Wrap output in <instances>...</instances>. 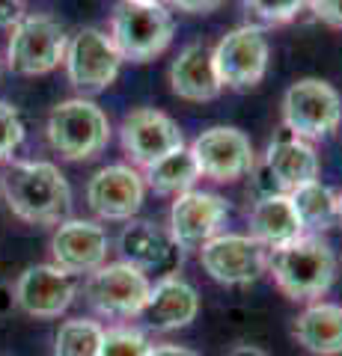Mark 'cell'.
Wrapping results in <instances>:
<instances>
[{
  "label": "cell",
  "instance_id": "44dd1931",
  "mask_svg": "<svg viewBox=\"0 0 342 356\" xmlns=\"http://www.w3.org/2000/svg\"><path fill=\"white\" fill-rule=\"evenodd\" d=\"M301 235H306V232L301 226V217H297L289 193L262 196L250 208V238L259 241L265 250H280Z\"/></svg>",
  "mask_w": 342,
  "mask_h": 356
},
{
  "label": "cell",
  "instance_id": "1f68e13d",
  "mask_svg": "<svg viewBox=\"0 0 342 356\" xmlns=\"http://www.w3.org/2000/svg\"><path fill=\"white\" fill-rule=\"evenodd\" d=\"M149 356H203V353L182 348V344H158V348H149Z\"/></svg>",
  "mask_w": 342,
  "mask_h": 356
},
{
  "label": "cell",
  "instance_id": "d4e9b609",
  "mask_svg": "<svg viewBox=\"0 0 342 356\" xmlns=\"http://www.w3.org/2000/svg\"><path fill=\"white\" fill-rule=\"evenodd\" d=\"M104 327L90 318H72L65 321L57 332L54 356H98Z\"/></svg>",
  "mask_w": 342,
  "mask_h": 356
},
{
  "label": "cell",
  "instance_id": "8992f818",
  "mask_svg": "<svg viewBox=\"0 0 342 356\" xmlns=\"http://www.w3.org/2000/svg\"><path fill=\"white\" fill-rule=\"evenodd\" d=\"M69 36L60 21L51 15H27L13 27V36L6 44V63L15 74H48L65 57Z\"/></svg>",
  "mask_w": 342,
  "mask_h": 356
},
{
  "label": "cell",
  "instance_id": "f1b7e54d",
  "mask_svg": "<svg viewBox=\"0 0 342 356\" xmlns=\"http://www.w3.org/2000/svg\"><path fill=\"white\" fill-rule=\"evenodd\" d=\"M318 21L342 30V0H306Z\"/></svg>",
  "mask_w": 342,
  "mask_h": 356
},
{
  "label": "cell",
  "instance_id": "ffe728a7",
  "mask_svg": "<svg viewBox=\"0 0 342 356\" xmlns=\"http://www.w3.org/2000/svg\"><path fill=\"white\" fill-rule=\"evenodd\" d=\"M170 86L185 102H212L220 95V81L215 74L212 48L203 42H194L179 51V57L170 65Z\"/></svg>",
  "mask_w": 342,
  "mask_h": 356
},
{
  "label": "cell",
  "instance_id": "4dcf8cb0",
  "mask_svg": "<svg viewBox=\"0 0 342 356\" xmlns=\"http://www.w3.org/2000/svg\"><path fill=\"white\" fill-rule=\"evenodd\" d=\"M24 13L21 9V0H0V27H15Z\"/></svg>",
  "mask_w": 342,
  "mask_h": 356
},
{
  "label": "cell",
  "instance_id": "52a82bcc",
  "mask_svg": "<svg viewBox=\"0 0 342 356\" xmlns=\"http://www.w3.org/2000/svg\"><path fill=\"white\" fill-rule=\"evenodd\" d=\"M63 63L72 86L90 95L104 92L123 69V57H119L114 39L98 27H84L81 33H75L65 44Z\"/></svg>",
  "mask_w": 342,
  "mask_h": 356
},
{
  "label": "cell",
  "instance_id": "7c38bea8",
  "mask_svg": "<svg viewBox=\"0 0 342 356\" xmlns=\"http://www.w3.org/2000/svg\"><path fill=\"white\" fill-rule=\"evenodd\" d=\"M15 306L30 318H60L78 294V276L57 264H33L15 282Z\"/></svg>",
  "mask_w": 342,
  "mask_h": 356
},
{
  "label": "cell",
  "instance_id": "836d02e7",
  "mask_svg": "<svg viewBox=\"0 0 342 356\" xmlns=\"http://www.w3.org/2000/svg\"><path fill=\"white\" fill-rule=\"evenodd\" d=\"M15 306V294H13V288H6V285H0V318L6 315L9 309Z\"/></svg>",
  "mask_w": 342,
  "mask_h": 356
},
{
  "label": "cell",
  "instance_id": "e0dca14e",
  "mask_svg": "<svg viewBox=\"0 0 342 356\" xmlns=\"http://www.w3.org/2000/svg\"><path fill=\"white\" fill-rule=\"evenodd\" d=\"M110 238L93 220H63L51 238L54 264L65 273H93L107 261Z\"/></svg>",
  "mask_w": 342,
  "mask_h": 356
},
{
  "label": "cell",
  "instance_id": "d6a6232c",
  "mask_svg": "<svg viewBox=\"0 0 342 356\" xmlns=\"http://www.w3.org/2000/svg\"><path fill=\"white\" fill-rule=\"evenodd\" d=\"M226 356H268V350L256 348V344H238V348H233Z\"/></svg>",
  "mask_w": 342,
  "mask_h": 356
},
{
  "label": "cell",
  "instance_id": "9c48e42d",
  "mask_svg": "<svg viewBox=\"0 0 342 356\" xmlns=\"http://www.w3.org/2000/svg\"><path fill=\"white\" fill-rule=\"evenodd\" d=\"M191 154L196 161V170L200 175L212 178V181H238L241 175H247L256 163V154H253V143L244 131H238L233 125H215L203 131L200 137L194 140Z\"/></svg>",
  "mask_w": 342,
  "mask_h": 356
},
{
  "label": "cell",
  "instance_id": "7a4b0ae2",
  "mask_svg": "<svg viewBox=\"0 0 342 356\" xmlns=\"http://www.w3.org/2000/svg\"><path fill=\"white\" fill-rule=\"evenodd\" d=\"M268 270L289 300H316L334 285L336 255L318 235H301L280 250H271Z\"/></svg>",
  "mask_w": 342,
  "mask_h": 356
},
{
  "label": "cell",
  "instance_id": "277c9868",
  "mask_svg": "<svg viewBox=\"0 0 342 356\" xmlns=\"http://www.w3.org/2000/svg\"><path fill=\"white\" fill-rule=\"evenodd\" d=\"M110 39L123 60L149 63L173 42V15L164 3H119L110 24Z\"/></svg>",
  "mask_w": 342,
  "mask_h": 356
},
{
  "label": "cell",
  "instance_id": "ba28073f",
  "mask_svg": "<svg viewBox=\"0 0 342 356\" xmlns=\"http://www.w3.org/2000/svg\"><path fill=\"white\" fill-rule=\"evenodd\" d=\"M268 39L253 24L229 30L212 51L215 74L220 81V89H250L256 86L265 72H268Z\"/></svg>",
  "mask_w": 342,
  "mask_h": 356
},
{
  "label": "cell",
  "instance_id": "3957f363",
  "mask_svg": "<svg viewBox=\"0 0 342 356\" xmlns=\"http://www.w3.org/2000/svg\"><path fill=\"white\" fill-rule=\"evenodd\" d=\"M48 143L65 161H90L110 140V122L104 110L90 98L60 102L48 116Z\"/></svg>",
  "mask_w": 342,
  "mask_h": 356
},
{
  "label": "cell",
  "instance_id": "5bb4252c",
  "mask_svg": "<svg viewBox=\"0 0 342 356\" xmlns=\"http://www.w3.org/2000/svg\"><path fill=\"white\" fill-rule=\"evenodd\" d=\"M229 214L226 202L217 193L208 191H185L176 196L170 208V235L179 243V250H200L215 235Z\"/></svg>",
  "mask_w": 342,
  "mask_h": 356
},
{
  "label": "cell",
  "instance_id": "d590c367",
  "mask_svg": "<svg viewBox=\"0 0 342 356\" xmlns=\"http://www.w3.org/2000/svg\"><path fill=\"white\" fill-rule=\"evenodd\" d=\"M336 202H339V220H342V193L336 196Z\"/></svg>",
  "mask_w": 342,
  "mask_h": 356
},
{
  "label": "cell",
  "instance_id": "d6986e66",
  "mask_svg": "<svg viewBox=\"0 0 342 356\" xmlns=\"http://www.w3.org/2000/svg\"><path fill=\"white\" fill-rule=\"evenodd\" d=\"M265 166L274 175V181L283 193H292L295 187L318 178V154L306 140L295 137L292 131H286L265 152Z\"/></svg>",
  "mask_w": 342,
  "mask_h": 356
},
{
  "label": "cell",
  "instance_id": "7402d4cb",
  "mask_svg": "<svg viewBox=\"0 0 342 356\" xmlns=\"http://www.w3.org/2000/svg\"><path fill=\"white\" fill-rule=\"evenodd\" d=\"M292 336L304 350L316 356L342 353V306L339 303H310L295 321Z\"/></svg>",
  "mask_w": 342,
  "mask_h": 356
},
{
  "label": "cell",
  "instance_id": "8fae6325",
  "mask_svg": "<svg viewBox=\"0 0 342 356\" xmlns=\"http://www.w3.org/2000/svg\"><path fill=\"white\" fill-rule=\"evenodd\" d=\"M149 280L137 267L125 261L102 264L86 280V300L107 318H134L140 315L143 303L149 297Z\"/></svg>",
  "mask_w": 342,
  "mask_h": 356
},
{
  "label": "cell",
  "instance_id": "603a6c76",
  "mask_svg": "<svg viewBox=\"0 0 342 356\" xmlns=\"http://www.w3.org/2000/svg\"><path fill=\"white\" fill-rule=\"evenodd\" d=\"M292 205L297 211V217H301V226L304 232L313 229V232H327L334 229L339 222V202H336V193L330 191L327 184H322L316 178V181H306L301 187H295L289 193Z\"/></svg>",
  "mask_w": 342,
  "mask_h": 356
},
{
  "label": "cell",
  "instance_id": "484cf974",
  "mask_svg": "<svg viewBox=\"0 0 342 356\" xmlns=\"http://www.w3.org/2000/svg\"><path fill=\"white\" fill-rule=\"evenodd\" d=\"M149 339L134 327H110L102 336L98 356H149Z\"/></svg>",
  "mask_w": 342,
  "mask_h": 356
},
{
  "label": "cell",
  "instance_id": "2e32d148",
  "mask_svg": "<svg viewBox=\"0 0 342 356\" xmlns=\"http://www.w3.org/2000/svg\"><path fill=\"white\" fill-rule=\"evenodd\" d=\"M119 252H123L125 264L137 267L140 273H158L173 276L182 264V250L173 241L170 232L149 220H128V226L119 235Z\"/></svg>",
  "mask_w": 342,
  "mask_h": 356
},
{
  "label": "cell",
  "instance_id": "cb8c5ba5",
  "mask_svg": "<svg viewBox=\"0 0 342 356\" xmlns=\"http://www.w3.org/2000/svg\"><path fill=\"white\" fill-rule=\"evenodd\" d=\"M196 178H200V170H196V161H194V154L187 146L164 154L161 161L146 166V184L155 193H176L179 196L185 191H194Z\"/></svg>",
  "mask_w": 342,
  "mask_h": 356
},
{
  "label": "cell",
  "instance_id": "4fadbf2b",
  "mask_svg": "<svg viewBox=\"0 0 342 356\" xmlns=\"http://www.w3.org/2000/svg\"><path fill=\"white\" fill-rule=\"evenodd\" d=\"M182 146H185L182 128L155 107L131 110L123 119V149L128 161L143 166V170Z\"/></svg>",
  "mask_w": 342,
  "mask_h": 356
},
{
  "label": "cell",
  "instance_id": "e575fe53",
  "mask_svg": "<svg viewBox=\"0 0 342 356\" xmlns=\"http://www.w3.org/2000/svg\"><path fill=\"white\" fill-rule=\"evenodd\" d=\"M125 3H164V0H125Z\"/></svg>",
  "mask_w": 342,
  "mask_h": 356
},
{
  "label": "cell",
  "instance_id": "f546056e",
  "mask_svg": "<svg viewBox=\"0 0 342 356\" xmlns=\"http://www.w3.org/2000/svg\"><path fill=\"white\" fill-rule=\"evenodd\" d=\"M224 3V0H170V6L182 9V13H191V15H205V13H215V9Z\"/></svg>",
  "mask_w": 342,
  "mask_h": 356
},
{
  "label": "cell",
  "instance_id": "83f0119b",
  "mask_svg": "<svg viewBox=\"0 0 342 356\" xmlns=\"http://www.w3.org/2000/svg\"><path fill=\"white\" fill-rule=\"evenodd\" d=\"M244 3L253 15H259L268 24H286L306 6V0H244Z\"/></svg>",
  "mask_w": 342,
  "mask_h": 356
},
{
  "label": "cell",
  "instance_id": "30bf717a",
  "mask_svg": "<svg viewBox=\"0 0 342 356\" xmlns=\"http://www.w3.org/2000/svg\"><path fill=\"white\" fill-rule=\"evenodd\" d=\"M203 270L220 285H250L268 267V250L250 235H215L200 247Z\"/></svg>",
  "mask_w": 342,
  "mask_h": 356
},
{
  "label": "cell",
  "instance_id": "ac0fdd59",
  "mask_svg": "<svg viewBox=\"0 0 342 356\" xmlns=\"http://www.w3.org/2000/svg\"><path fill=\"white\" fill-rule=\"evenodd\" d=\"M140 315L152 330H182L200 315V294L191 282L179 280V276H164L161 282L149 288V297L143 303Z\"/></svg>",
  "mask_w": 342,
  "mask_h": 356
},
{
  "label": "cell",
  "instance_id": "6da1fadb",
  "mask_svg": "<svg viewBox=\"0 0 342 356\" xmlns=\"http://www.w3.org/2000/svg\"><path fill=\"white\" fill-rule=\"evenodd\" d=\"M3 199L9 211L36 226H60L72 211V187L60 166L48 161H21L3 175Z\"/></svg>",
  "mask_w": 342,
  "mask_h": 356
},
{
  "label": "cell",
  "instance_id": "4316f807",
  "mask_svg": "<svg viewBox=\"0 0 342 356\" xmlns=\"http://www.w3.org/2000/svg\"><path fill=\"white\" fill-rule=\"evenodd\" d=\"M21 143H24V122H21V113L9 102H0V161H6Z\"/></svg>",
  "mask_w": 342,
  "mask_h": 356
},
{
  "label": "cell",
  "instance_id": "5b68a950",
  "mask_svg": "<svg viewBox=\"0 0 342 356\" xmlns=\"http://www.w3.org/2000/svg\"><path fill=\"white\" fill-rule=\"evenodd\" d=\"M342 122V98L322 77H301L283 95V125L301 140H322Z\"/></svg>",
  "mask_w": 342,
  "mask_h": 356
},
{
  "label": "cell",
  "instance_id": "9a60e30c",
  "mask_svg": "<svg viewBox=\"0 0 342 356\" xmlns=\"http://www.w3.org/2000/svg\"><path fill=\"white\" fill-rule=\"evenodd\" d=\"M146 181L125 163L102 166L86 184V202L102 220H131L143 205Z\"/></svg>",
  "mask_w": 342,
  "mask_h": 356
}]
</instances>
